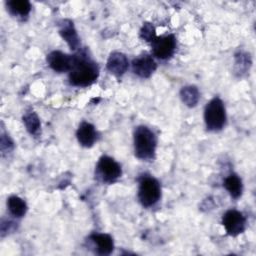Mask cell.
<instances>
[{
	"instance_id": "6da1fadb",
	"label": "cell",
	"mask_w": 256,
	"mask_h": 256,
	"mask_svg": "<svg viewBox=\"0 0 256 256\" xmlns=\"http://www.w3.org/2000/svg\"><path fill=\"white\" fill-rule=\"evenodd\" d=\"M69 81L77 87H86L93 84L99 75L97 64L85 55H75L72 69L69 71Z\"/></svg>"
},
{
	"instance_id": "7a4b0ae2",
	"label": "cell",
	"mask_w": 256,
	"mask_h": 256,
	"mask_svg": "<svg viewBox=\"0 0 256 256\" xmlns=\"http://www.w3.org/2000/svg\"><path fill=\"white\" fill-rule=\"evenodd\" d=\"M156 136L146 126H138L134 132V150L137 158L150 160L156 149Z\"/></svg>"
},
{
	"instance_id": "3957f363",
	"label": "cell",
	"mask_w": 256,
	"mask_h": 256,
	"mask_svg": "<svg viewBox=\"0 0 256 256\" xmlns=\"http://www.w3.org/2000/svg\"><path fill=\"white\" fill-rule=\"evenodd\" d=\"M204 120L207 129L210 131H218L223 128L226 121V113L221 99L215 97L207 103L204 110Z\"/></svg>"
},
{
	"instance_id": "277c9868",
	"label": "cell",
	"mask_w": 256,
	"mask_h": 256,
	"mask_svg": "<svg viewBox=\"0 0 256 256\" xmlns=\"http://www.w3.org/2000/svg\"><path fill=\"white\" fill-rule=\"evenodd\" d=\"M161 196L159 182L151 176H143L139 181L138 198L144 207H150L156 204Z\"/></svg>"
},
{
	"instance_id": "5b68a950",
	"label": "cell",
	"mask_w": 256,
	"mask_h": 256,
	"mask_svg": "<svg viewBox=\"0 0 256 256\" xmlns=\"http://www.w3.org/2000/svg\"><path fill=\"white\" fill-rule=\"evenodd\" d=\"M96 177L104 183L115 182L122 174L120 165L109 156H102L96 166Z\"/></svg>"
},
{
	"instance_id": "8992f818",
	"label": "cell",
	"mask_w": 256,
	"mask_h": 256,
	"mask_svg": "<svg viewBox=\"0 0 256 256\" xmlns=\"http://www.w3.org/2000/svg\"><path fill=\"white\" fill-rule=\"evenodd\" d=\"M222 223L228 235L237 236L245 230L246 218L241 212L232 209L223 215Z\"/></svg>"
},
{
	"instance_id": "52a82bcc",
	"label": "cell",
	"mask_w": 256,
	"mask_h": 256,
	"mask_svg": "<svg viewBox=\"0 0 256 256\" xmlns=\"http://www.w3.org/2000/svg\"><path fill=\"white\" fill-rule=\"evenodd\" d=\"M176 49V39L173 35L157 37L152 42V53L159 59L170 58Z\"/></svg>"
},
{
	"instance_id": "ba28073f",
	"label": "cell",
	"mask_w": 256,
	"mask_h": 256,
	"mask_svg": "<svg viewBox=\"0 0 256 256\" xmlns=\"http://www.w3.org/2000/svg\"><path fill=\"white\" fill-rule=\"evenodd\" d=\"M75 61V55H68L61 51H52L47 56L49 66L56 72L70 71Z\"/></svg>"
},
{
	"instance_id": "9c48e42d",
	"label": "cell",
	"mask_w": 256,
	"mask_h": 256,
	"mask_svg": "<svg viewBox=\"0 0 256 256\" xmlns=\"http://www.w3.org/2000/svg\"><path fill=\"white\" fill-rule=\"evenodd\" d=\"M156 62L148 54H142L132 62L133 72L141 78H149L156 70Z\"/></svg>"
},
{
	"instance_id": "30bf717a",
	"label": "cell",
	"mask_w": 256,
	"mask_h": 256,
	"mask_svg": "<svg viewBox=\"0 0 256 256\" xmlns=\"http://www.w3.org/2000/svg\"><path fill=\"white\" fill-rule=\"evenodd\" d=\"M128 64V59L123 53L113 52L107 60V69L111 74L119 77L127 71Z\"/></svg>"
},
{
	"instance_id": "8fae6325",
	"label": "cell",
	"mask_w": 256,
	"mask_h": 256,
	"mask_svg": "<svg viewBox=\"0 0 256 256\" xmlns=\"http://www.w3.org/2000/svg\"><path fill=\"white\" fill-rule=\"evenodd\" d=\"M59 26V33L62 36V38L67 42L69 47L72 50L78 49V47L80 46V41L76 29L73 25V22H71L70 20H62Z\"/></svg>"
},
{
	"instance_id": "7c38bea8",
	"label": "cell",
	"mask_w": 256,
	"mask_h": 256,
	"mask_svg": "<svg viewBox=\"0 0 256 256\" xmlns=\"http://www.w3.org/2000/svg\"><path fill=\"white\" fill-rule=\"evenodd\" d=\"M76 135L79 143L84 147H91L97 138L95 127L88 122H82L79 125Z\"/></svg>"
},
{
	"instance_id": "4fadbf2b",
	"label": "cell",
	"mask_w": 256,
	"mask_h": 256,
	"mask_svg": "<svg viewBox=\"0 0 256 256\" xmlns=\"http://www.w3.org/2000/svg\"><path fill=\"white\" fill-rule=\"evenodd\" d=\"M90 239L97 248V253L100 255H109L114 248L113 240L110 235L105 233H94Z\"/></svg>"
},
{
	"instance_id": "5bb4252c",
	"label": "cell",
	"mask_w": 256,
	"mask_h": 256,
	"mask_svg": "<svg viewBox=\"0 0 256 256\" xmlns=\"http://www.w3.org/2000/svg\"><path fill=\"white\" fill-rule=\"evenodd\" d=\"M7 8L14 16L23 18L30 13L31 4L27 0H10L7 2Z\"/></svg>"
},
{
	"instance_id": "9a60e30c",
	"label": "cell",
	"mask_w": 256,
	"mask_h": 256,
	"mask_svg": "<svg viewBox=\"0 0 256 256\" xmlns=\"http://www.w3.org/2000/svg\"><path fill=\"white\" fill-rule=\"evenodd\" d=\"M224 187L229 192L232 198L237 199L242 194V181L236 174L227 176L224 180Z\"/></svg>"
},
{
	"instance_id": "2e32d148",
	"label": "cell",
	"mask_w": 256,
	"mask_h": 256,
	"mask_svg": "<svg viewBox=\"0 0 256 256\" xmlns=\"http://www.w3.org/2000/svg\"><path fill=\"white\" fill-rule=\"evenodd\" d=\"M7 206L9 212L15 217H22L25 215L27 206L23 199L18 196H11L7 200Z\"/></svg>"
},
{
	"instance_id": "e0dca14e",
	"label": "cell",
	"mask_w": 256,
	"mask_h": 256,
	"mask_svg": "<svg viewBox=\"0 0 256 256\" xmlns=\"http://www.w3.org/2000/svg\"><path fill=\"white\" fill-rule=\"evenodd\" d=\"M180 96L183 103L188 107H194L200 98L199 91L195 86L183 87L180 91Z\"/></svg>"
},
{
	"instance_id": "ac0fdd59",
	"label": "cell",
	"mask_w": 256,
	"mask_h": 256,
	"mask_svg": "<svg viewBox=\"0 0 256 256\" xmlns=\"http://www.w3.org/2000/svg\"><path fill=\"white\" fill-rule=\"evenodd\" d=\"M23 122L30 134L36 135L40 130V120L37 114L33 111L26 112L23 116Z\"/></svg>"
},
{
	"instance_id": "d6986e66",
	"label": "cell",
	"mask_w": 256,
	"mask_h": 256,
	"mask_svg": "<svg viewBox=\"0 0 256 256\" xmlns=\"http://www.w3.org/2000/svg\"><path fill=\"white\" fill-rule=\"evenodd\" d=\"M235 70L236 72H238L239 74L245 73L247 71V69H249L250 64H251V60L249 55H247L246 53H242L240 52L239 54H237L235 56Z\"/></svg>"
},
{
	"instance_id": "ffe728a7",
	"label": "cell",
	"mask_w": 256,
	"mask_h": 256,
	"mask_svg": "<svg viewBox=\"0 0 256 256\" xmlns=\"http://www.w3.org/2000/svg\"><path fill=\"white\" fill-rule=\"evenodd\" d=\"M140 37L143 40L152 43L157 38L155 28L153 27V25L150 23H145L140 30Z\"/></svg>"
},
{
	"instance_id": "44dd1931",
	"label": "cell",
	"mask_w": 256,
	"mask_h": 256,
	"mask_svg": "<svg viewBox=\"0 0 256 256\" xmlns=\"http://www.w3.org/2000/svg\"><path fill=\"white\" fill-rule=\"evenodd\" d=\"M12 146H13V144L10 141V139L8 137H5L4 134H2V136H1V150L4 151L6 149V150L9 151L10 148H12Z\"/></svg>"
}]
</instances>
